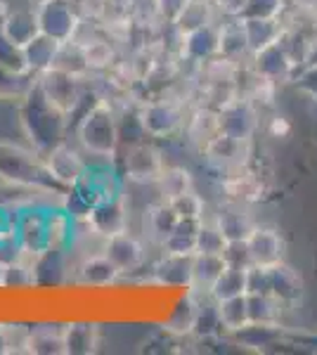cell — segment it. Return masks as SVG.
<instances>
[{
  "instance_id": "obj_45",
  "label": "cell",
  "mask_w": 317,
  "mask_h": 355,
  "mask_svg": "<svg viewBox=\"0 0 317 355\" xmlns=\"http://www.w3.org/2000/svg\"><path fill=\"white\" fill-rule=\"evenodd\" d=\"M223 256H225V261H228V266H237V268H249L251 266L249 249H246V239H241V242H228Z\"/></svg>"
},
{
  "instance_id": "obj_24",
  "label": "cell",
  "mask_w": 317,
  "mask_h": 355,
  "mask_svg": "<svg viewBox=\"0 0 317 355\" xmlns=\"http://www.w3.org/2000/svg\"><path fill=\"white\" fill-rule=\"evenodd\" d=\"M218 57L234 64H246L251 57L241 17H223L218 21Z\"/></svg>"
},
{
  "instance_id": "obj_16",
  "label": "cell",
  "mask_w": 317,
  "mask_h": 355,
  "mask_svg": "<svg viewBox=\"0 0 317 355\" xmlns=\"http://www.w3.org/2000/svg\"><path fill=\"white\" fill-rule=\"evenodd\" d=\"M121 282V275L102 251L74 259L71 284L76 289H114Z\"/></svg>"
},
{
  "instance_id": "obj_44",
  "label": "cell",
  "mask_w": 317,
  "mask_h": 355,
  "mask_svg": "<svg viewBox=\"0 0 317 355\" xmlns=\"http://www.w3.org/2000/svg\"><path fill=\"white\" fill-rule=\"evenodd\" d=\"M0 67L15 69V71H28L26 60H24V48L8 41V38L3 36V31H0Z\"/></svg>"
},
{
  "instance_id": "obj_46",
  "label": "cell",
  "mask_w": 317,
  "mask_h": 355,
  "mask_svg": "<svg viewBox=\"0 0 317 355\" xmlns=\"http://www.w3.org/2000/svg\"><path fill=\"white\" fill-rule=\"evenodd\" d=\"M182 3L185 0H152V10L161 24H171L175 19V15L180 12Z\"/></svg>"
},
{
  "instance_id": "obj_40",
  "label": "cell",
  "mask_w": 317,
  "mask_h": 355,
  "mask_svg": "<svg viewBox=\"0 0 317 355\" xmlns=\"http://www.w3.org/2000/svg\"><path fill=\"white\" fill-rule=\"evenodd\" d=\"M173 209H175L178 218L180 220H192V223H201L209 218V206H206V199L201 197V194L197 192V187H194L192 192L182 194V197L173 199V202H169Z\"/></svg>"
},
{
  "instance_id": "obj_8",
  "label": "cell",
  "mask_w": 317,
  "mask_h": 355,
  "mask_svg": "<svg viewBox=\"0 0 317 355\" xmlns=\"http://www.w3.org/2000/svg\"><path fill=\"white\" fill-rule=\"evenodd\" d=\"M36 17L40 33L55 38L57 43H65L76 36L85 10L78 0H43L36 5Z\"/></svg>"
},
{
  "instance_id": "obj_38",
  "label": "cell",
  "mask_w": 317,
  "mask_h": 355,
  "mask_svg": "<svg viewBox=\"0 0 317 355\" xmlns=\"http://www.w3.org/2000/svg\"><path fill=\"white\" fill-rule=\"evenodd\" d=\"M246 301H249V322L282 324L286 306L273 294H246Z\"/></svg>"
},
{
  "instance_id": "obj_10",
  "label": "cell",
  "mask_w": 317,
  "mask_h": 355,
  "mask_svg": "<svg viewBox=\"0 0 317 355\" xmlns=\"http://www.w3.org/2000/svg\"><path fill=\"white\" fill-rule=\"evenodd\" d=\"M261 114L263 112L251 100H246L244 95H237L234 100H230L228 105H223L218 110L221 133L234 137V140L253 142V137L261 130Z\"/></svg>"
},
{
  "instance_id": "obj_42",
  "label": "cell",
  "mask_w": 317,
  "mask_h": 355,
  "mask_svg": "<svg viewBox=\"0 0 317 355\" xmlns=\"http://www.w3.org/2000/svg\"><path fill=\"white\" fill-rule=\"evenodd\" d=\"M286 0H249L241 17H261V19H284Z\"/></svg>"
},
{
  "instance_id": "obj_34",
  "label": "cell",
  "mask_w": 317,
  "mask_h": 355,
  "mask_svg": "<svg viewBox=\"0 0 317 355\" xmlns=\"http://www.w3.org/2000/svg\"><path fill=\"white\" fill-rule=\"evenodd\" d=\"M38 76L31 71H15V69L0 67V102H17L36 88Z\"/></svg>"
},
{
  "instance_id": "obj_9",
  "label": "cell",
  "mask_w": 317,
  "mask_h": 355,
  "mask_svg": "<svg viewBox=\"0 0 317 355\" xmlns=\"http://www.w3.org/2000/svg\"><path fill=\"white\" fill-rule=\"evenodd\" d=\"M218 192L223 202L253 206L265 197V180L253 164H246L218 175Z\"/></svg>"
},
{
  "instance_id": "obj_20",
  "label": "cell",
  "mask_w": 317,
  "mask_h": 355,
  "mask_svg": "<svg viewBox=\"0 0 317 355\" xmlns=\"http://www.w3.org/2000/svg\"><path fill=\"white\" fill-rule=\"evenodd\" d=\"M0 31L8 41L24 48L28 41H33L40 33L36 8L28 0H17L12 8L0 17Z\"/></svg>"
},
{
  "instance_id": "obj_12",
  "label": "cell",
  "mask_w": 317,
  "mask_h": 355,
  "mask_svg": "<svg viewBox=\"0 0 317 355\" xmlns=\"http://www.w3.org/2000/svg\"><path fill=\"white\" fill-rule=\"evenodd\" d=\"M45 168H48L50 178L65 190H71L83 175L85 166H88V154H85L74 140H65L55 145L53 150L43 154Z\"/></svg>"
},
{
  "instance_id": "obj_48",
  "label": "cell",
  "mask_w": 317,
  "mask_h": 355,
  "mask_svg": "<svg viewBox=\"0 0 317 355\" xmlns=\"http://www.w3.org/2000/svg\"><path fill=\"white\" fill-rule=\"evenodd\" d=\"M265 130H268L273 137H286L291 133V123L286 121L284 116H273L268 121V125H265Z\"/></svg>"
},
{
  "instance_id": "obj_26",
  "label": "cell",
  "mask_w": 317,
  "mask_h": 355,
  "mask_svg": "<svg viewBox=\"0 0 317 355\" xmlns=\"http://www.w3.org/2000/svg\"><path fill=\"white\" fill-rule=\"evenodd\" d=\"M270 294L280 299L286 308H293L303 296V277L296 268H291L286 261L270 266Z\"/></svg>"
},
{
  "instance_id": "obj_29",
  "label": "cell",
  "mask_w": 317,
  "mask_h": 355,
  "mask_svg": "<svg viewBox=\"0 0 317 355\" xmlns=\"http://www.w3.org/2000/svg\"><path fill=\"white\" fill-rule=\"evenodd\" d=\"M225 268H228V261H225L223 254H194L189 289L201 296H209L211 287L216 284V279L221 277Z\"/></svg>"
},
{
  "instance_id": "obj_28",
  "label": "cell",
  "mask_w": 317,
  "mask_h": 355,
  "mask_svg": "<svg viewBox=\"0 0 317 355\" xmlns=\"http://www.w3.org/2000/svg\"><path fill=\"white\" fill-rule=\"evenodd\" d=\"M218 133H221V125H218V110H213L209 105L189 107L185 133H182V137H187L189 145H194L199 152L201 147H204L211 137H216Z\"/></svg>"
},
{
  "instance_id": "obj_25",
  "label": "cell",
  "mask_w": 317,
  "mask_h": 355,
  "mask_svg": "<svg viewBox=\"0 0 317 355\" xmlns=\"http://www.w3.org/2000/svg\"><path fill=\"white\" fill-rule=\"evenodd\" d=\"M26 355H67L65 320H40L28 331Z\"/></svg>"
},
{
  "instance_id": "obj_18",
  "label": "cell",
  "mask_w": 317,
  "mask_h": 355,
  "mask_svg": "<svg viewBox=\"0 0 317 355\" xmlns=\"http://www.w3.org/2000/svg\"><path fill=\"white\" fill-rule=\"evenodd\" d=\"M246 249H249L251 266L270 268V266H277V263L286 261V254H284L286 244L277 227L261 225V223H258L249 237H246Z\"/></svg>"
},
{
  "instance_id": "obj_51",
  "label": "cell",
  "mask_w": 317,
  "mask_h": 355,
  "mask_svg": "<svg viewBox=\"0 0 317 355\" xmlns=\"http://www.w3.org/2000/svg\"><path fill=\"white\" fill-rule=\"evenodd\" d=\"M28 3H31L33 8H36V5H40V3H43V0H28Z\"/></svg>"
},
{
  "instance_id": "obj_15",
  "label": "cell",
  "mask_w": 317,
  "mask_h": 355,
  "mask_svg": "<svg viewBox=\"0 0 317 355\" xmlns=\"http://www.w3.org/2000/svg\"><path fill=\"white\" fill-rule=\"evenodd\" d=\"M251 150H253V142L234 140V137L218 133L201 147L199 154L206 162V166L218 171V175H221L225 171H232V168H239V166L251 164Z\"/></svg>"
},
{
  "instance_id": "obj_35",
  "label": "cell",
  "mask_w": 317,
  "mask_h": 355,
  "mask_svg": "<svg viewBox=\"0 0 317 355\" xmlns=\"http://www.w3.org/2000/svg\"><path fill=\"white\" fill-rule=\"evenodd\" d=\"M50 69H60L65 73H71L76 78H93L95 73L90 71L88 64H85V55H83V45L78 41H65L60 43L55 53V60H53V67Z\"/></svg>"
},
{
  "instance_id": "obj_19",
  "label": "cell",
  "mask_w": 317,
  "mask_h": 355,
  "mask_svg": "<svg viewBox=\"0 0 317 355\" xmlns=\"http://www.w3.org/2000/svg\"><path fill=\"white\" fill-rule=\"evenodd\" d=\"M130 204H128V197L126 192L121 197L112 199V202H105L95 209H90L88 214L83 216L85 220L90 223V227L102 234V237H112V234H119L123 230H130Z\"/></svg>"
},
{
  "instance_id": "obj_33",
  "label": "cell",
  "mask_w": 317,
  "mask_h": 355,
  "mask_svg": "<svg viewBox=\"0 0 317 355\" xmlns=\"http://www.w3.org/2000/svg\"><path fill=\"white\" fill-rule=\"evenodd\" d=\"M241 24L246 31V43H249L251 55L263 50L265 45L280 41L284 31V19H261V17H241Z\"/></svg>"
},
{
  "instance_id": "obj_23",
  "label": "cell",
  "mask_w": 317,
  "mask_h": 355,
  "mask_svg": "<svg viewBox=\"0 0 317 355\" xmlns=\"http://www.w3.org/2000/svg\"><path fill=\"white\" fill-rule=\"evenodd\" d=\"M102 346V327L90 318L65 320V351L67 355H93Z\"/></svg>"
},
{
  "instance_id": "obj_3",
  "label": "cell",
  "mask_w": 317,
  "mask_h": 355,
  "mask_svg": "<svg viewBox=\"0 0 317 355\" xmlns=\"http://www.w3.org/2000/svg\"><path fill=\"white\" fill-rule=\"evenodd\" d=\"M0 182L28 192L65 190L50 178L43 154H38L31 145L12 140H0Z\"/></svg>"
},
{
  "instance_id": "obj_21",
  "label": "cell",
  "mask_w": 317,
  "mask_h": 355,
  "mask_svg": "<svg viewBox=\"0 0 317 355\" xmlns=\"http://www.w3.org/2000/svg\"><path fill=\"white\" fill-rule=\"evenodd\" d=\"M209 218L221 227V232L225 234L228 242H241L258 225V220L251 214V206L230 204V202H221V206L209 214Z\"/></svg>"
},
{
  "instance_id": "obj_5",
  "label": "cell",
  "mask_w": 317,
  "mask_h": 355,
  "mask_svg": "<svg viewBox=\"0 0 317 355\" xmlns=\"http://www.w3.org/2000/svg\"><path fill=\"white\" fill-rule=\"evenodd\" d=\"M117 164L126 185L154 187L169 162H166V154L159 147V142L145 137V140L128 142L121 147Z\"/></svg>"
},
{
  "instance_id": "obj_50",
  "label": "cell",
  "mask_w": 317,
  "mask_h": 355,
  "mask_svg": "<svg viewBox=\"0 0 317 355\" xmlns=\"http://www.w3.org/2000/svg\"><path fill=\"white\" fill-rule=\"evenodd\" d=\"M3 275H5V263L0 261V289H3Z\"/></svg>"
},
{
  "instance_id": "obj_6",
  "label": "cell",
  "mask_w": 317,
  "mask_h": 355,
  "mask_svg": "<svg viewBox=\"0 0 317 355\" xmlns=\"http://www.w3.org/2000/svg\"><path fill=\"white\" fill-rule=\"evenodd\" d=\"M93 78H76V76H71V73L60 71V69H48V71L38 73L36 85H38L40 93L48 97L55 107H60V110L74 121V119L88 107L85 100H88V88H90V81H93Z\"/></svg>"
},
{
  "instance_id": "obj_43",
  "label": "cell",
  "mask_w": 317,
  "mask_h": 355,
  "mask_svg": "<svg viewBox=\"0 0 317 355\" xmlns=\"http://www.w3.org/2000/svg\"><path fill=\"white\" fill-rule=\"evenodd\" d=\"M291 83L301 95L310 97L313 102H317V60L308 62V64H303V67H298L296 73H293V78H291Z\"/></svg>"
},
{
  "instance_id": "obj_30",
  "label": "cell",
  "mask_w": 317,
  "mask_h": 355,
  "mask_svg": "<svg viewBox=\"0 0 317 355\" xmlns=\"http://www.w3.org/2000/svg\"><path fill=\"white\" fill-rule=\"evenodd\" d=\"M218 19H221V15H218L213 0H185L171 24L175 26L178 33H189L206 24H216Z\"/></svg>"
},
{
  "instance_id": "obj_39",
  "label": "cell",
  "mask_w": 317,
  "mask_h": 355,
  "mask_svg": "<svg viewBox=\"0 0 317 355\" xmlns=\"http://www.w3.org/2000/svg\"><path fill=\"white\" fill-rule=\"evenodd\" d=\"M246 270H249V268L228 266L221 277L216 279V284L211 287L209 296L213 301H223V299H232V296L246 294Z\"/></svg>"
},
{
  "instance_id": "obj_41",
  "label": "cell",
  "mask_w": 317,
  "mask_h": 355,
  "mask_svg": "<svg viewBox=\"0 0 317 355\" xmlns=\"http://www.w3.org/2000/svg\"><path fill=\"white\" fill-rule=\"evenodd\" d=\"M228 239L211 218H206L197 230V254H223Z\"/></svg>"
},
{
  "instance_id": "obj_37",
  "label": "cell",
  "mask_w": 317,
  "mask_h": 355,
  "mask_svg": "<svg viewBox=\"0 0 317 355\" xmlns=\"http://www.w3.org/2000/svg\"><path fill=\"white\" fill-rule=\"evenodd\" d=\"M60 48V43L55 38L45 36V33H38L33 41H28L24 45V60H26V67L31 73H43L53 67V60H55V53Z\"/></svg>"
},
{
  "instance_id": "obj_22",
  "label": "cell",
  "mask_w": 317,
  "mask_h": 355,
  "mask_svg": "<svg viewBox=\"0 0 317 355\" xmlns=\"http://www.w3.org/2000/svg\"><path fill=\"white\" fill-rule=\"evenodd\" d=\"M178 223H180V218H178L175 209H173L169 202H164V199H154V202H149L145 206V211H142L140 234L149 244L159 249V244L175 230Z\"/></svg>"
},
{
  "instance_id": "obj_32",
  "label": "cell",
  "mask_w": 317,
  "mask_h": 355,
  "mask_svg": "<svg viewBox=\"0 0 317 355\" xmlns=\"http://www.w3.org/2000/svg\"><path fill=\"white\" fill-rule=\"evenodd\" d=\"M230 339L237 343L244 351H268L270 346H277L282 339V324H261V322H249L246 327L230 334Z\"/></svg>"
},
{
  "instance_id": "obj_11",
  "label": "cell",
  "mask_w": 317,
  "mask_h": 355,
  "mask_svg": "<svg viewBox=\"0 0 317 355\" xmlns=\"http://www.w3.org/2000/svg\"><path fill=\"white\" fill-rule=\"evenodd\" d=\"M201 301H204V296L192 289L173 291L166 315L161 318V329L169 336H173V339H187V336H192L194 327H197Z\"/></svg>"
},
{
  "instance_id": "obj_36",
  "label": "cell",
  "mask_w": 317,
  "mask_h": 355,
  "mask_svg": "<svg viewBox=\"0 0 317 355\" xmlns=\"http://www.w3.org/2000/svg\"><path fill=\"white\" fill-rule=\"evenodd\" d=\"M216 311L225 336L234 334V331H239L241 327L249 324V301H246V294L216 301Z\"/></svg>"
},
{
  "instance_id": "obj_1",
  "label": "cell",
  "mask_w": 317,
  "mask_h": 355,
  "mask_svg": "<svg viewBox=\"0 0 317 355\" xmlns=\"http://www.w3.org/2000/svg\"><path fill=\"white\" fill-rule=\"evenodd\" d=\"M71 137L88 159L117 162L123 145L117 102L109 95L97 93L95 100L88 102V107L71 121Z\"/></svg>"
},
{
  "instance_id": "obj_14",
  "label": "cell",
  "mask_w": 317,
  "mask_h": 355,
  "mask_svg": "<svg viewBox=\"0 0 317 355\" xmlns=\"http://www.w3.org/2000/svg\"><path fill=\"white\" fill-rule=\"evenodd\" d=\"M249 69L253 73H256L258 78H265V81L270 83H291L293 73H296V60L289 55V50L284 48V43L282 41H275L270 45H265L263 50H258V53H253L249 57Z\"/></svg>"
},
{
  "instance_id": "obj_13",
  "label": "cell",
  "mask_w": 317,
  "mask_h": 355,
  "mask_svg": "<svg viewBox=\"0 0 317 355\" xmlns=\"http://www.w3.org/2000/svg\"><path fill=\"white\" fill-rule=\"evenodd\" d=\"M189 279H192V256H173L159 251L157 259L149 263L147 277L142 282L173 294V291L189 289Z\"/></svg>"
},
{
  "instance_id": "obj_49",
  "label": "cell",
  "mask_w": 317,
  "mask_h": 355,
  "mask_svg": "<svg viewBox=\"0 0 317 355\" xmlns=\"http://www.w3.org/2000/svg\"><path fill=\"white\" fill-rule=\"evenodd\" d=\"M0 355H8V343H5V327H3V318H0Z\"/></svg>"
},
{
  "instance_id": "obj_47",
  "label": "cell",
  "mask_w": 317,
  "mask_h": 355,
  "mask_svg": "<svg viewBox=\"0 0 317 355\" xmlns=\"http://www.w3.org/2000/svg\"><path fill=\"white\" fill-rule=\"evenodd\" d=\"M213 3H216V10L223 19V17H241L249 0H213Z\"/></svg>"
},
{
  "instance_id": "obj_7",
  "label": "cell",
  "mask_w": 317,
  "mask_h": 355,
  "mask_svg": "<svg viewBox=\"0 0 317 355\" xmlns=\"http://www.w3.org/2000/svg\"><path fill=\"white\" fill-rule=\"evenodd\" d=\"M149 246L152 244L140 232H135L130 227V230L107 237L105 246H102V254L117 266L121 279H128L147 272L149 263H152V259H149Z\"/></svg>"
},
{
  "instance_id": "obj_2",
  "label": "cell",
  "mask_w": 317,
  "mask_h": 355,
  "mask_svg": "<svg viewBox=\"0 0 317 355\" xmlns=\"http://www.w3.org/2000/svg\"><path fill=\"white\" fill-rule=\"evenodd\" d=\"M17 121L26 145H31L38 154L69 140L71 133V119L40 93L38 85L17 105Z\"/></svg>"
},
{
  "instance_id": "obj_4",
  "label": "cell",
  "mask_w": 317,
  "mask_h": 355,
  "mask_svg": "<svg viewBox=\"0 0 317 355\" xmlns=\"http://www.w3.org/2000/svg\"><path fill=\"white\" fill-rule=\"evenodd\" d=\"M189 105L182 95H173L171 90L149 95L137 102V121L147 140L161 142L173 140L185 133Z\"/></svg>"
},
{
  "instance_id": "obj_31",
  "label": "cell",
  "mask_w": 317,
  "mask_h": 355,
  "mask_svg": "<svg viewBox=\"0 0 317 355\" xmlns=\"http://www.w3.org/2000/svg\"><path fill=\"white\" fill-rule=\"evenodd\" d=\"M194 175L187 166L182 164H166L164 173L159 175V180L154 182V192L164 202H173V199L182 197V194L194 190Z\"/></svg>"
},
{
  "instance_id": "obj_17",
  "label": "cell",
  "mask_w": 317,
  "mask_h": 355,
  "mask_svg": "<svg viewBox=\"0 0 317 355\" xmlns=\"http://www.w3.org/2000/svg\"><path fill=\"white\" fill-rule=\"evenodd\" d=\"M218 21L194 28L189 33H180V41L175 48V57L180 64L199 69L213 57H218Z\"/></svg>"
},
{
  "instance_id": "obj_27",
  "label": "cell",
  "mask_w": 317,
  "mask_h": 355,
  "mask_svg": "<svg viewBox=\"0 0 317 355\" xmlns=\"http://www.w3.org/2000/svg\"><path fill=\"white\" fill-rule=\"evenodd\" d=\"M80 45H83L85 64H88V69L95 73V76H102V73L112 71V69L119 64L117 43H114L112 36L105 31V26H102L100 33L90 36L88 41H83Z\"/></svg>"
}]
</instances>
